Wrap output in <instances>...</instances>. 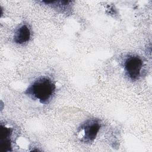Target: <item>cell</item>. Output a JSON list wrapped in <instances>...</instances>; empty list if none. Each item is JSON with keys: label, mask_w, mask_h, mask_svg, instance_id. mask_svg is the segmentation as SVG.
Wrapping results in <instances>:
<instances>
[{"label": "cell", "mask_w": 152, "mask_h": 152, "mask_svg": "<svg viewBox=\"0 0 152 152\" xmlns=\"http://www.w3.org/2000/svg\"><path fill=\"white\" fill-rule=\"evenodd\" d=\"M55 90L53 82L46 77L39 78L27 89L26 93L42 103H46L52 96Z\"/></svg>", "instance_id": "1"}, {"label": "cell", "mask_w": 152, "mask_h": 152, "mask_svg": "<svg viewBox=\"0 0 152 152\" xmlns=\"http://www.w3.org/2000/svg\"><path fill=\"white\" fill-rule=\"evenodd\" d=\"M142 66V62L137 56H129L125 62V69L127 75L132 80H135L138 78Z\"/></svg>", "instance_id": "2"}, {"label": "cell", "mask_w": 152, "mask_h": 152, "mask_svg": "<svg viewBox=\"0 0 152 152\" xmlns=\"http://www.w3.org/2000/svg\"><path fill=\"white\" fill-rule=\"evenodd\" d=\"M100 125L96 120L89 121L83 127L84 138L86 141L93 140L97 136L100 129Z\"/></svg>", "instance_id": "3"}, {"label": "cell", "mask_w": 152, "mask_h": 152, "mask_svg": "<svg viewBox=\"0 0 152 152\" xmlns=\"http://www.w3.org/2000/svg\"><path fill=\"white\" fill-rule=\"evenodd\" d=\"M11 134V129L8 128H6L1 126V141L0 147L2 151H10L11 147L10 142V135Z\"/></svg>", "instance_id": "4"}, {"label": "cell", "mask_w": 152, "mask_h": 152, "mask_svg": "<svg viewBox=\"0 0 152 152\" xmlns=\"http://www.w3.org/2000/svg\"><path fill=\"white\" fill-rule=\"evenodd\" d=\"M30 37V31L29 28L26 25H23L16 31L14 36V41L16 43L23 44L28 41Z\"/></svg>", "instance_id": "5"}]
</instances>
